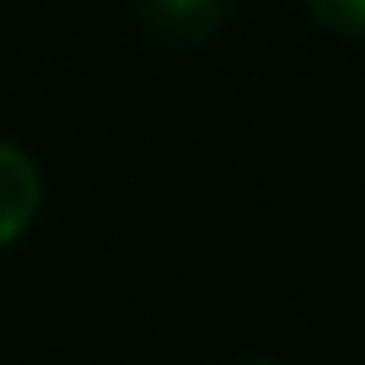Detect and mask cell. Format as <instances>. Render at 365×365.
Listing matches in <instances>:
<instances>
[{
	"mask_svg": "<svg viewBox=\"0 0 365 365\" xmlns=\"http://www.w3.org/2000/svg\"><path fill=\"white\" fill-rule=\"evenodd\" d=\"M301 6H307L312 22H322L328 33L365 48V0H301Z\"/></svg>",
	"mask_w": 365,
	"mask_h": 365,
	"instance_id": "cell-3",
	"label": "cell"
},
{
	"mask_svg": "<svg viewBox=\"0 0 365 365\" xmlns=\"http://www.w3.org/2000/svg\"><path fill=\"white\" fill-rule=\"evenodd\" d=\"M43 205V178H38V161L22 145L0 140V247H11L27 226L38 220Z\"/></svg>",
	"mask_w": 365,
	"mask_h": 365,
	"instance_id": "cell-2",
	"label": "cell"
},
{
	"mask_svg": "<svg viewBox=\"0 0 365 365\" xmlns=\"http://www.w3.org/2000/svg\"><path fill=\"white\" fill-rule=\"evenodd\" d=\"M237 365H285V360H274V354H242Z\"/></svg>",
	"mask_w": 365,
	"mask_h": 365,
	"instance_id": "cell-4",
	"label": "cell"
},
{
	"mask_svg": "<svg viewBox=\"0 0 365 365\" xmlns=\"http://www.w3.org/2000/svg\"><path fill=\"white\" fill-rule=\"evenodd\" d=\"M135 16L167 48H205L226 27L231 0H135Z\"/></svg>",
	"mask_w": 365,
	"mask_h": 365,
	"instance_id": "cell-1",
	"label": "cell"
}]
</instances>
